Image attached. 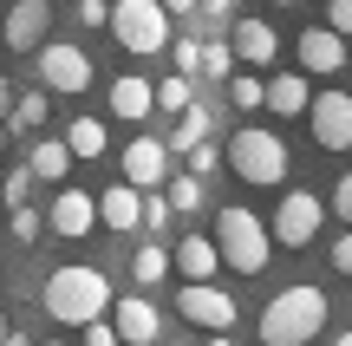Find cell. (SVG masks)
<instances>
[{"mask_svg": "<svg viewBox=\"0 0 352 346\" xmlns=\"http://www.w3.org/2000/svg\"><path fill=\"white\" fill-rule=\"evenodd\" d=\"M274 7H300V0H274Z\"/></svg>", "mask_w": 352, "mask_h": 346, "instance_id": "obj_44", "label": "cell"}, {"mask_svg": "<svg viewBox=\"0 0 352 346\" xmlns=\"http://www.w3.org/2000/svg\"><path fill=\"white\" fill-rule=\"evenodd\" d=\"M78 157H72V144L65 138H26V170H33V183H65V170H72Z\"/></svg>", "mask_w": 352, "mask_h": 346, "instance_id": "obj_16", "label": "cell"}, {"mask_svg": "<svg viewBox=\"0 0 352 346\" xmlns=\"http://www.w3.org/2000/svg\"><path fill=\"white\" fill-rule=\"evenodd\" d=\"M327 26L352 39V0H327Z\"/></svg>", "mask_w": 352, "mask_h": 346, "instance_id": "obj_34", "label": "cell"}, {"mask_svg": "<svg viewBox=\"0 0 352 346\" xmlns=\"http://www.w3.org/2000/svg\"><path fill=\"white\" fill-rule=\"evenodd\" d=\"M346 33H333V26H307L300 39H294V59H300V72H346Z\"/></svg>", "mask_w": 352, "mask_h": 346, "instance_id": "obj_11", "label": "cell"}, {"mask_svg": "<svg viewBox=\"0 0 352 346\" xmlns=\"http://www.w3.org/2000/svg\"><path fill=\"white\" fill-rule=\"evenodd\" d=\"M39 85L46 91H85L91 85V52L72 39H39Z\"/></svg>", "mask_w": 352, "mask_h": 346, "instance_id": "obj_8", "label": "cell"}, {"mask_svg": "<svg viewBox=\"0 0 352 346\" xmlns=\"http://www.w3.org/2000/svg\"><path fill=\"white\" fill-rule=\"evenodd\" d=\"M131 281H138V288H157V281H170V248H157V242L131 248Z\"/></svg>", "mask_w": 352, "mask_h": 346, "instance_id": "obj_22", "label": "cell"}, {"mask_svg": "<svg viewBox=\"0 0 352 346\" xmlns=\"http://www.w3.org/2000/svg\"><path fill=\"white\" fill-rule=\"evenodd\" d=\"M228 46H235L241 65H274V59H280V33H274L267 20H235Z\"/></svg>", "mask_w": 352, "mask_h": 346, "instance_id": "obj_17", "label": "cell"}, {"mask_svg": "<svg viewBox=\"0 0 352 346\" xmlns=\"http://www.w3.org/2000/svg\"><path fill=\"white\" fill-rule=\"evenodd\" d=\"M215 248H222V268H235V274H261L267 261H274V229H267L254 209L228 203L222 216H215Z\"/></svg>", "mask_w": 352, "mask_h": 346, "instance_id": "obj_3", "label": "cell"}, {"mask_svg": "<svg viewBox=\"0 0 352 346\" xmlns=\"http://www.w3.org/2000/svg\"><path fill=\"white\" fill-rule=\"evenodd\" d=\"M228 98H235V111H261V105H267V78H254V72H228Z\"/></svg>", "mask_w": 352, "mask_h": 346, "instance_id": "obj_26", "label": "cell"}, {"mask_svg": "<svg viewBox=\"0 0 352 346\" xmlns=\"http://www.w3.org/2000/svg\"><path fill=\"white\" fill-rule=\"evenodd\" d=\"M13 91H20V85H13V78L0 72V118H7V105H13Z\"/></svg>", "mask_w": 352, "mask_h": 346, "instance_id": "obj_39", "label": "cell"}, {"mask_svg": "<svg viewBox=\"0 0 352 346\" xmlns=\"http://www.w3.org/2000/svg\"><path fill=\"white\" fill-rule=\"evenodd\" d=\"M46 33H52V0H13L7 20H0V46L13 52H33Z\"/></svg>", "mask_w": 352, "mask_h": 346, "instance_id": "obj_10", "label": "cell"}, {"mask_svg": "<svg viewBox=\"0 0 352 346\" xmlns=\"http://www.w3.org/2000/svg\"><path fill=\"white\" fill-rule=\"evenodd\" d=\"M176 307H183V321L202 327V334H235V321H241L235 294H228V288H215V274H209V281H183Z\"/></svg>", "mask_w": 352, "mask_h": 346, "instance_id": "obj_6", "label": "cell"}, {"mask_svg": "<svg viewBox=\"0 0 352 346\" xmlns=\"http://www.w3.org/2000/svg\"><path fill=\"white\" fill-rule=\"evenodd\" d=\"M39 125H46V91H13V105H7V131H13V138H33Z\"/></svg>", "mask_w": 352, "mask_h": 346, "instance_id": "obj_21", "label": "cell"}, {"mask_svg": "<svg viewBox=\"0 0 352 346\" xmlns=\"http://www.w3.org/2000/svg\"><path fill=\"white\" fill-rule=\"evenodd\" d=\"M164 196H170L176 216H196V209H202V183H196V170H189V177H164Z\"/></svg>", "mask_w": 352, "mask_h": 346, "instance_id": "obj_27", "label": "cell"}, {"mask_svg": "<svg viewBox=\"0 0 352 346\" xmlns=\"http://www.w3.org/2000/svg\"><path fill=\"white\" fill-rule=\"evenodd\" d=\"M111 39L124 52H138V59H151V52H164L170 46V13H164V0H111Z\"/></svg>", "mask_w": 352, "mask_h": 346, "instance_id": "obj_5", "label": "cell"}, {"mask_svg": "<svg viewBox=\"0 0 352 346\" xmlns=\"http://www.w3.org/2000/svg\"><path fill=\"white\" fill-rule=\"evenodd\" d=\"M320 222H327V203H320L314 190H300V183H294V190L274 203V222H267V229H274L280 248H307V242L320 235Z\"/></svg>", "mask_w": 352, "mask_h": 346, "instance_id": "obj_7", "label": "cell"}, {"mask_svg": "<svg viewBox=\"0 0 352 346\" xmlns=\"http://www.w3.org/2000/svg\"><path fill=\"white\" fill-rule=\"evenodd\" d=\"M209 125H215V118H209V105H196V98H189L183 111H176V131H170V151H183V144L209 138Z\"/></svg>", "mask_w": 352, "mask_h": 346, "instance_id": "obj_23", "label": "cell"}, {"mask_svg": "<svg viewBox=\"0 0 352 346\" xmlns=\"http://www.w3.org/2000/svg\"><path fill=\"white\" fill-rule=\"evenodd\" d=\"M26 196H33V170L20 164V170H7V177H0V203L13 209V203H26Z\"/></svg>", "mask_w": 352, "mask_h": 346, "instance_id": "obj_29", "label": "cell"}, {"mask_svg": "<svg viewBox=\"0 0 352 346\" xmlns=\"http://www.w3.org/2000/svg\"><path fill=\"white\" fill-rule=\"evenodd\" d=\"M65 144H72V157H104V125L98 118H72V125H65Z\"/></svg>", "mask_w": 352, "mask_h": 346, "instance_id": "obj_24", "label": "cell"}, {"mask_svg": "<svg viewBox=\"0 0 352 346\" xmlns=\"http://www.w3.org/2000/svg\"><path fill=\"white\" fill-rule=\"evenodd\" d=\"M111 118H131V125H144V118L157 111V85L151 78H138V72H124V78H111Z\"/></svg>", "mask_w": 352, "mask_h": 346, "instance_id": "obj_19", "label": "cell"}, {"mask_svg": "<svg viewBox=\"0 0 352 346\" xmlns=\"http://www.w3.org/2000/svg\"><path fill=\"white\" fill-rule=\"evenodd\" d=\"M13 235H20V242H33V235H39V216H33V203H13Z\"/></svg>", "mask_w": 352, "mask_h": 346, "instance_id": "obj_33", "label": "cell"}, {"mask_svg": "<svg viewBox=\"0 0 352 346\" xmlns=\"http://www.w3.org/2000/svg\"><path fill=\"white\" fill-rule=\"evenodd\" d=\"M228 72H235V46H228V39H202L196 78H228Z\"/></svg>", "mask_w": 352, "mask_h": 346, "instance_id": "obj_25", "label": "cell"}, {"mask_svg": "<svg viewBox=\"0 0 352 346\" xmlns=\"http://www.w3.org/2000/svg\"><path fill=\"white\" fill-rule=\"evenodd\" d=\"M222 164L235 170L241 183H287V144H280L267 125H241L235 138H228Z\"/></svg>", "mask_w": 352, "mask_h": 346, "instance_id": "obj_4", "label": "cell"}, {"mask_svg": "<svg viewBox=\"0 0 352 346\" xmlns=\"http://www.w3.org/2000/svg\"><path fill=\"white\" fill-rule=\"evenodd\" d=\"M327 255H333V268H340V274H352V229H346V235H340V242H333V248H327Z\"/></svg>", "mask_w": 352, "mask_h": 346, "instance_id": "obj_37", "label": "cell"}, {"mask_svg": "<svg viewBox=\"0 0 352 346\" xmlns=\"http://www.w3.org/2000/svg\"><path fill=\"white\" fill-rule=\"evenodd\" d=\"M124 177L138 183V190H164V177H170V138L124 144Z\"/></svg>", "mask_w": 352, "mask_h": 346, "instance_id": "obj_12", "label": "cell"}, {"mask_svg": "<svg viewBox=\"0 0 352 346\" xmlns=\"http://www.w3.org/2000/svg\"><path fill=\"white\" fill-rule=\"evenodd\" d=\"M111 327H118V340H157V334H164V321H157V307L144 301V288L124 294V301L111 294Z\"/></svg>", "mask_w": 352, "mask_h": 346, "instance_id": "obj_18", "label": "cell"}, {"mask_svg": "<svg viewBox=\"0 0 352 346\" xmlns=\"http://www.w3.org/2000/svg\"><path fill=\"white\" fill-rule=\"evenodd\" d=\"M46 314L59 327H85L91 314H111V281H104V268H91V261H65V268L46 274Z\"/></svg>", "mask_w": 352, "mask_h": 346, "instance_id": "obj_1", "label": "cell"}, {"mask_svg": "<svg viewBox=\"0 0 352 346\" xmlns=\"http://www.w3.org/2000/svg\"><path fill=\"white\" fill-rule=\"evenodd\" d=\"M307 118H314L320 151H352V91H314Z\"/></svg>", "mask_w": 352, "mask_h": 346, "instance_id": "obj_9", "label": "cell"}, {"mask_svg": "<svg viewBox=\"0 0 352 346\" xmlns=\"http://www.w3.org/2000/svg\"><path fill=\"white\" fill-rule=\"evenodd\" d=\"M104 20H111V7H104V0H78V26H85V33H98Z\"/></svg>", "mask_w": 352, "mask_h": 346, "instance_id": "obj_32", "label": "cell"}, {"mask_svg": "<svg viewBox=\"0 0 352 346\" xmlns=\"http://www.w3.org/2000/svg\"><path fill=\"white\" fill-rule=\"evenodd\" d=\"M196 52H202V39H176V72L196 78Z\"/></svg>", "mask_w": 352, "mask_h": 346, "instance_id": "obj_36", "label": "cell"}, {"mask_svg": "<svg viewBox=\"0 0 352 346\" xmlns=\"http://www.w3.org/2000/svg\"><path fill=\"white\" fill-rule=\"evenodd\" d=\"M320 334H327V294H320L314 281L280 288V294L261 307V340L267 346H307Z\"/></svg>", "mask_w": 352, "mask_h": 346, "instance_id": "obj_2", "label": "cell"}, {"mask_svg": "<svg viewBox=\"0 0 352 346\" xmlns=\"http://www.w3.org/2000/svg\"><path fill=\"white\" fill-rule=\"evenodd\" d=\"M189 98H196V78H189V72H170L164 85H157V111H170V118L183 111Z\"/></svg>", "mask_w": 352, "mask_h": 346, "instance_id": "obj_28", "label": "cell"}, {"mask_svg": "<svg viewBox=\"0 0 352 346\" xmlns=\"http://www.w3.org/2000/svg\"><path fill=\"white\" fill-rule=\"evenodd\" d=\"M333 209H340V222H352V170L333 183Z\"/></svg>", "mask_w": 352, "mask_h": 346, "instance_id": "obj_35", "label": "cell"}, {"mask_svg": "<svg viewBox=\"0 0 352 346\" xmlns=\"http://www.w3.org/2000/svg\"><path fill=\"white\" fill-rule=\"evenodd\" d=\"M170 222H176V209H170V196H157V190H144V229H170Z\"/></svg>", "mask_w": 352, "mask_h": 346, "instance_id": "obj_30", "label": "cell"}, {"mask_svg": "<svg viewBox=\"0 0 352 346\" xmlns=\"http://www.w3.org/2000/svg\"><path fill=\"white\" fill-rule=\"evenodd\" d=\"M307 105H314L307 72H274V78H267V105H261V111H274V118H300Z\"/></svg>", "mask_w": 352, "mask_h": 346, "instance_id": "obj_20", "label": "cell"}, {"mask_svg": "<svg viewBox=\"0 0 352 346\" xmlns=\"http://www.w3.org/2000/svg\"><path fill=\"white\" fill-rule=\"evenodd\" d=\"M202 7V0H164V13H170V20H176V13H196Z\"/></svg>", "mask_w": 352, "mask_h": 346, "instance_id": "obj_40", "label": "cell"}, {"mask_svg": "<svg viewBox=\"0 0 352 346\" xmlns=\"http://www.w3.org/2000/svg\"><path fill=\"white\" fill-rule=\"evenodd\" d=\"M196 13H209V20H228V13H235V0H202Z\"/></svg>", "mask_w": 352, "mask_h": 346, "instance_id": "obj_38", "label": "cell"}, {"mask_svg": "<svg viewBox=\"0 0 352 346\" xmlns=\"http://www.w3.org/2000/svg\"><path fill=\"white\" fill-rule=\"evenodd\" d=\"M183 157H189V170H196V177H209V170H222V151H215V144H183Z\"/></svg>", "mask_w": 352, "mask_h": 346, "instance_id": "obj_31", "label": "cell"}, {"mask_svg": "<svg viewBox=\"0 0 352 346\" xmlns=\"http://www.w3.org/2000/svg\"><path fill=\"white\" fill-rule=\"evenodd\" d=\"M7 340H20V334H13V321H7V314H0V346H7Z\"/></svg>", "mask_w": 352, "mask_h": 346, "instance_id": "obj_41", "label": "cell"}, {"mask_svg": "<svg viewBox=\"0 0 352 346\" xmlns=\"http://www.w3.org/2000/svg\"><path fill=\"white\" fill-rule=\"evenodd\" d=\"M98 222L104 229H118V235H138L144 229V190L138 183H111V190H98Z\"/></svg>", "mask_w": 352, "mask_h": 346, "instance_id": "obj_13", "label": "cell"}, {"mask_svg": "<svg viewBox=\"0 0 352 346\" xmlns=\"http://www.w3.org/2000/svg\"><path fill=\"white\" fill-rule=\"evenodd\" d=\"M340 346H352V327H346V334H340Z\"/></svg>", "mask_w": 352, "mask_h": 346, "instance_id": "obj_43", "label": "cell"}, {"mask_svg": "<svg viewBox=\"0 0 352 346\" xmlns=\"http://www.w3.org/2000/svg\"><path fill=\"white\" fill-rule=\"evenodd\" d=\"M7 144H13V131H7V118H0V151H7Z\"/></svg>", "mask_w": 352, "mask_h": 346, "instance_id": "obj_42", "label": "cell"}, {"mask_svg": "<svg viewBox=\"0 0 352 346\" xmlns=\"http://www.w3.org/2000/svg\"><path fill=\"white\" fill-rule=\"evenodd\" d=\"M52 235H65V242H78V235H91L98 229V196H85V190H59L52 196Z\"/></svg>", "mask_w": 352, "mask_h": 346, "instance_id": "obj_14", "label": "cell"}, {"mask_svg": "<svg viewBox=\"0 0 352 346\" xmlns=\"http://www.w3.org/2000/svg\"><path fill=\"white\" fill-rule=\"evenodd\" d=\"M170 268L183 274V281H209V274L222 268V248H215V235H196V229H189L183 242L170 248Z\"/></svg>", "mask_w": 352, "mask_h": 346, "instance_id": "obj_15", "label": "cell"}]
</instances>
